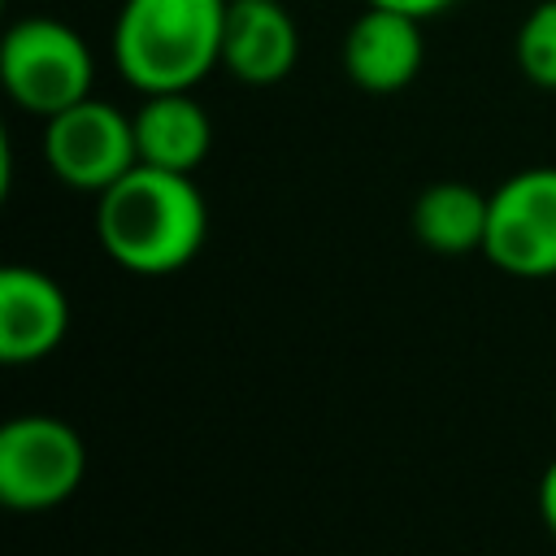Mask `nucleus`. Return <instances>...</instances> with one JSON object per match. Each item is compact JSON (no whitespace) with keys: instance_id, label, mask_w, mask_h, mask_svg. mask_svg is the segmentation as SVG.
<instances>
[{"instance_id":"obj_1","label":"nucleus","mask_w":556,"mask_h":556,"mask_svg":"<svg viewBox=\"0 0 556 556\" xmlns=\"http://www.w3.org/2000/svg\"><path fill=\"white\" fill-rule=\"evenodd\" d=\"M96 239L130 274H174L208 239V204L191 174L135 165L96 200Z\"/></svg>"},{"instance_id":"obj_2","label":"nucleus","mask_w":556,"mask_h":556,"mask_svg":"<svg viewBox=\"0 0 556 556\" xmlns=\"http://www.w3.org/2000/svg\"><path fill=\"white\" fill-rule=\"evenodd\" d=\"M226 0H126L113 22L117 74L139 91H191L222 65Z\"/></svg>"},{"instance_id":"obj_3","label":"nucleus","mask_w":556,"mask_h":556,"mask_svg":"<svg viewBox=\"0 0 556 556\" xmlns=\"http://www.w3.org/2000/svg\"><path fill=\"white\" fill-rule=\"evenodd\" d=\"M0 78L17 109L52 117L91 96L96 61L74 26L52 13H30L0 39Z\"/></svg>"},{"instance_id":"obj_4","label":"nucleus","mask_w":556,"mask_h":556,"mask_svg":"<svg viewBox=\"0 0 556 556\" xmlns=\"http://www.w3.org/2000/svg\"><path fill=\"white\" fill-rule=\"evenodd\" d=\"M87 473L78 430L52 413H22L0 426V500L17 513L65 504Z\"/></svg>"},{"instance_id":"obj_5","label":"nucleus","mask_w":556,"mask_h":556,"mask_svg":"<svg viewBox=\"0 0 556 556\" xmlns=\"http://www.w3.org/2000/svg\"><path fill=\"white\" fill-rule=\"evenodd\" d=\"M43 161L56 174V182L74 191H104L126 169L139 165L135 148V122L117 104H104L96 96L43 117Z\"/></svg>"},{"instance_id":"obj_6","label":"nucleus","mask_w":556,"mask_h":556,"mask_svg":"<svg viewBox=\"0 0 556 556\" xmlns=\"http://www.w3.org/2000/svg\"><path fill=\"white\" fill-rule=\"evenodd\" d=\"M482 252L513 278L556 274V165H530L491 191Z\"/></svg>"},{"instance_id":"obj_7","label":"nucleus","mask_w":556,"mask_h":556,"mask_svg":"<svg viewBox=\"0 0 556 556\" xmlns=\"http://www.w3.org/2000/svg\"><path fill=\"white\" fill-rule=\"evenodd\" d=\"M70 334V295L65 287L35 265L0 269V361L35 365L61 348Z\"/></svg>"},{"instance_id":"obj_8","label":"nucleus","mask_w":556,"mask_h":556,"mask_svg":"<svg viewBox=\"0 0 556 556\" xmlns=\"http://www.w3.org/2000/svg\"><path fill=\"white\" fill-rule=\"evenodd\" d=\"M421 61H426V35L421 22L408 13L365 4V13L343 35V70L369 96L404 91L421 74Z\"/></svg>"},{"instance_id":"obj_9","label":"nucleus","mask_w":556,"mask_h":556,"mask_svg":"<svg viewBox=\"0 0 556 556\" xmlns=\"http://www.w3.org/2000/svg\"><path fill=\"white\" fill-rule=\"evenodd\" d=\"M300 30L282 0H226L222 70L248 87H274L295 70Z\"/></svg>"},{"instance_id":"obj_10","label":"nucleus","mask_w":556,"mask_h":556,"mask_svg":"<svg viewBox=\"0 0 556 556\" xmlns=\"http://www.w3.org/2000/svg\"><path fill=\"white\" fill-rule=\"evenodd\" d=\"M143 165L195 174L213 148V117L191 91H152L130 113Z\"/></svg>"},{"instance_id":"obj_11","label":"nucleus","mask_w":556,"mask_h":556,"mask_svg":"<svg viewBox=\"0 0 556 556\" xmlns=\"http://www.w3.org/2000/svg\"><path fill=\"white\" fill-rule=\"evenodd\" d=\"M486 217H491V195L478 191L473 182H456V178L430 182L413 200V235L439 256L482 252Z\"/></svg>"},{"instance_id":"obj_12","label":"nucleus","mask_w":556,"mask_h":556,"mask_svg":"<svg viewBox=\"0 0 556 556\" xmlns=\"http://www.w3.org/2000/svg\"><path fill=\"white\" fill-rule=\"evenodd\" d=\"M513 56L517 70L539 87V91H556V0H539L513 39Z\"/></svg>"},{"instance_id":"obj_13","label":"nucleus","mask_w":556,"mask_h":556,"mask_svg":"<svg viewBox=\"0 0 556 556\" xmlns=\"http://www.w3.org/2000/svg\"><path fill=\"white\" fill-rule=\"evenodd\" d=\"M365 4H378V9H395V13H408V17L426 22V17H439V13H447V9H452V4H460V0H365Z\"/></svg>"},{"instance_id":"obj_14","label":"nucleus","mask_w":556,"mask_h":556,"mask_svg":"<svg viewBox=\"0 0 556 556\" xmlns=\"http://www.w3.org/2000/svg\"><path fill=\"white\" fill-rule=\"evenodd\" d=\"M539 517H543V526H547V534L556 539V460L543 469V478H539Z\"/></svg>"}]
</instances>
